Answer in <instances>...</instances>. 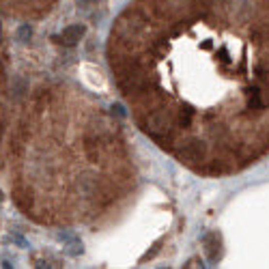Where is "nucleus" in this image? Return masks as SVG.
Here are the masks:
<instances>
[{"mask_svg":"<svg viewBox=\"0 0 269 269\" xmlns=\"http://www.w3.org/2000/svg\"><path fill=\"white\" fill-rule=\"evenodd\" d=\"M174 153L185 164H205L209 155V147L201 138H187V140L179 142V149Z\"/></svg>","mask_w":269,"mask_h":269,"instance_id":"1","label":"nucleus"},{"mask_svg":"<svg viewBox=\"0 0 269 269\" xmlns=\"http://www.w3.org/2000/svg\"><path fill=\"white\" fill-rule=\"evenodd\" d=\"M84 34H86V26H84V24H71V26L63 28V33L54 39H56L58 43H63V46H76Z\"/></svg>","mask_w":269,"mask_h":269,"instance_id":"2","label":"nucleus"},{"mask_svg":"<svg viewBox=\"0 0 269 269\" xmlns=\"http://www.w3.org/2000/svg\"><path fill=\"white\" fill-rule=\"evenodd\" d=\"M202 246H205V254L209 263H218L220 258V235L218 233H207L202 237Z\"/></svg>","mask_w":269,"mask_h":269,"instance_id":"3","label":"nucleus"},{"mask_svg":"<svg viewBox=\"0 0 269 269\" xmlns=\"http://www.w3.org/2000/svg\"><path fill=\"white\" fill-rule=\"evenodd\" d=\"M31 37H33V26L31 24H22L16 33V39L19 43H26V41H31Z\"/></svg>","mask_w":269,"mask_h":269,"instance_id":"4","label":"nucleus"},{"mask_svg":"<svg viewBox=\"0 0 269 269\" xmlns=\"http://www.w3.org/2000/svg\"><path fill=\"white\" fill-rule=\"evenodd\" d=\"M112 112H114V114H118V117H125V110H123L121 103H114V106H112Z\"/></svg>","mask_w":269,"mask_h":269,"instance_id":"5","label":"nucleus"},{"mask_svg":"<svg viewBox=\"0 0 269 269\" xmlns=\"http://www.w3.org/2000/svg\"><path fill=\"white\" fill-rule=\"evenodd\" d=\"M0 207H2V194H0Z\"/></svg>","mask_w":269,"mask_h":269,"instance_id":"6","label":"nucleus"}]
</instances>
